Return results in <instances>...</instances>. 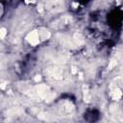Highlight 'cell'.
Here are the masks:
<instances>
[{"label":"cell","mask_w":123,"mask_h":123,"mask_svg":"<svg viewBox=\"0 0 123 123\" xmlns=\"http://www.w3.org/2000/svg\"><path fill=\"white\" fill-rule=\"evenodd\" d=\"M84 99L86 101V102H88L89 101V99H90V94H89V91H88V89H87V87H84Z\"/></svg>","instance_id":"5b68a950"},{"label":"cell","mask_w":123,"mask_h":123,"mask_svg":"<svg viewBox=\"0 0 123 123\" xmlns=\"http://www.w3.org/2000/svg\"><path fill=\"white\" fill-rule=\"evenodd\" d=\"M38 33H39V36H40V39L41 41L42 40H46L48 39L50 37H51V34L48 30H46L45 28H41V29H38Z\"/></svg>","instance_id":"3957f363"},{"label":"cell","mask_w":123,"mask_h":123,"mask_svg":"<svg viewBox=\"0 0 123 123\" xmlns=\"http://www.w3.org/2000/svg\"><path fill=\"white\" fill-rule=\"evenodd\" d=\"M110 96L114 101L120 100L122 98V96H123V90L120 87H118V86H116L113 85V86H111V88Z\"/></svg>","instance_id":"7a4b0ae2"},{"label":"cell","mask_w":123,"mask_h":123,"mask_svg":"<svg viewBox=\"0 0 123 123\" xmlns=\"http://www.w3.org/2000/svg\"><path fill=\"white\" fill-rule=\"evenodd\" d=\"M6 35H7V30H6V28H1L0 29V38L1 39H3L5 37H6Z\"/></svg>","instance_id":"8992f818"},{"label":"cell","mask_w":123,"mask_h":123,"mask_svg":"<svg viewBox=\"0 0 123 123\" xmlns=\"http://www.w3.org/2000/svg\"><path fill=\"white\" fill-rule=\"evenodd\" d=\"M25 39L32 46H37V44H39L41 39H40V36H39L38 30H33V31L29 32L27 34Z\"/></svg>","instance_id":"6da1fadb"},{"label":"cell","mask_w":123,"mask_h":123,"mask_svg":"<svg viewBox=\"0 0 123 123\" xmlns=\"http://www.w3.org/2000/svg\"><path fill=\"white\" fill-rule=\"evenodd\" d=\"M113 82H114V86L120 87V88L123 90V78H122V77H118V78H116Z\"/></svg>","instance_id":"277c9868"}]
</instances>
